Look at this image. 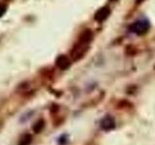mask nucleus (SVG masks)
Masks as SVG:
<instances>
[{
    "mask_svg": "<svg viewBox=\"0 0 155 145\" xmlns=\"http://www.w3.org/2000/svg\"><path fill=\"white\" fill-rule=\"evenodd\" d=\"M149 22L147 21H144V19H140L134 22L132 25H131V30L134 32L137 35H143V34L147 33L149 30Z\"/></svg>",
    "mask_w": 155,
    "mask_h": 145,
    "instance_id": "nucleus-2",
    "label": "nucleus"
},
{
    "mask_svg": "<svg viewBox=\"0 0 155 145\" xmlns=\"http://www.w3.org/2000/svg\"><path fill=\"white\" fill-rule=\"evenodd\" d=\"M55 65L60 70H67L71 65V61L66 55H59L55 60Z\"/></svg>",
    "mask_w": 155,
    "mask_h": 145,
    "instance_id": "nucleus-5",
    "label": "nucleus"
},
{
    "mask_svg": "<svg viewBox=\"0 0 155 145\" xmlns=\"http://www.w3.org/2000/svg\"><path fill=\"white\" fill-rule=\"evenodd\" d=\"M33 114V111H30V112H28L26 114H24L21 116V123H23V122H26L27 120H29L31 118V115Z\"/></svg>",
    "mask_w": 155,
    "mask_h": 145,
    "instance_id": "nucleus-10",
    "label": "nucleus"
},
{
    "mask_svg": "<svg viewBox=\"0 0 155 145\" xmlns=\"http://www.w3.org/2000/svg\"><path fill=\"white\" fill-rule=\"evenodd\" d=\"M33 141V137L30 134H24L18 139V145H30Z\"/></svg>",
    "mask_w": 155,
    "mask_h": 145,
    "instance_id": "nucleus-7",
    "label": "nucleus"
},
{
    "mask_svg": "<svg viewBox=\"0 0 155 145\" xmlns=\"http://www.w3.org/2000/svg\"><path fill=\"white\" fill-rule=\"evenodd\" d=\"M57 142L59 145H66L68 142V135L67 134H62L58 137Z\"/></svg>",
    "mask_w": 155,
    "mask_h": 145,
    "instance_id": "nucleus-9",
    "label": "nucleus"
},
{
    "mask_svg": "<svg viewBox=\"0 0 155 145\" xmlns=\"http://www.w3.org/2000/svg\"><path fill=\"white\" fill-rule=\"evenodd\" d=\"M110 1H117V0H110Z\"/></svg>",
    "mask_w": 155,
    "mask_h": 145,
    "instance_id": "nucleus-14",
    "label": "nucleus"
},
{
    "mask_svg": "<svg viewBox=\"0 0 155 145\" xmlns=\"http://www.w3.org/2000/svg\"><path fill=\"white\" fill-rule=\"evenodd\" d=\"M110 14V9L108 6L102 7L95 13L94 19L98 22H102V21H104L105 19L108 18Z\"/></svg>",
    "mask_w": 155,
    "mask_h": 145,
    "instance_id": "nucleus-3",
    "label": "nucleus"
},
{
    "mask_svg": "<svg viewBox=\"0 0 155 145\" xmlns=\"http://www.w3.org/2000/svg\"><path fill=\"white\" fill-rule=\"evenodd\" d=\"M92 39H93V33H92L90 29H85V30H84L79 37L80 41L87 43V44H89L92 41Z\"/></svg>",
    "mask_w": 155,
    "mask_h": 145,
    "instance_id": "nucleus-6",
    "label": "nucleus"
},
{
    "mask_svg": "<svg viewBox=\"0 0 155 145\" xmlns=\"http://www.w3.org/2000/svg\"><path fill=\"white\" fill-rule=\"evenodd\" d=\"M89 50V44L81 42V41H78V43L73 47L70 52V56L72 58L73 61H78L81 59L82 57L85 55V53L87 50Z\"/></svg>",
    "mask_w": 155,
    "mask_h": 145,
    "instance_id": "nucleus-1",
    "label": "nucleus"
},
{
    "mask_svg": "<svg viewBox=\"0 0 155 145\" xmlns=\"http://www.w3.org/2000/svg\"><path fill=\"white\" fill-rule=\"evenodd\" d=\"M7 6L5 4H0V17H2L3 14L6 13Z\"/></svg>",
    "mask_w": 155,
    "mask_h": 145,
    "instance_id": "nucleus-12",
    "label": "nucleus"
},
{
    "mask_svg": "<svg viewBox=\"0 0 155 145\" xmlns=\"http://www.w3.org/2000/svg\"><path fill=\"white\" fill-rule=\"evenodd\" d=\"M100 126H101L102 130H111L115 128V122L113 117H110V116H106V117H104L101 120Z\"/></svg>",
    "mask_w": 155,
    "mask_h": 145,
    "instance_id": "nucleus-4",
    "label": "nucleus"
},
{
    "mask_svg": "<svg viewBox=\"0 0 155 145\" xmlns=\"http://www.w3.org/2000/svg\"><path fill=\"white\" fill-rule=\"evenodd\" d=\"M136 48L133 47V46H128L127 47H126V53H128V54L130 55H134L136 53Z\"/></svg>",
    "mask_w": 155,
    "mask_h": 145,
    "instance_id": "nucleus-11",
    "label": "nucleus"
},
{
    "mask_svg": "<svg viewBox=\"0 0 155 145\" xmlns=\"http://www.w3.org/2000/svg\"><path fill=\"white\" fill-rule=\"evenodd\" d=\"M45 125H46V122L44 119H39L38 121H36L35 124H34L32 126V130L33 132L35 134H40L42 133V130H44V128H45Z\"/></svg>",
    "mask_w": 155,
    "mask_h": 145,
    "instance_id": "nucleus-8",
    "label": "nucleus"
},
{
    "mask_svg": "<svg viewBox=\"0 0 155 145\" xmlns=\"http://www.w3.org/2000/svg\"><path fill=\"white\" fill-rule=\"evenodd\" d=\"M143 0H137V3H140V2H143Z\"/></svg>",
    "mask_w": 155,
    "mask_h": 145,
    "instance_id": "nucleus-13",
    "label": "nucleus"
}]
</instances>
